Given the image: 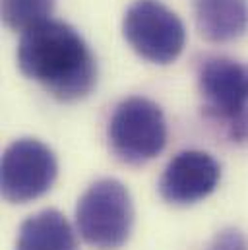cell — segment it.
Segmentation results:
<instances>
[{
    "label": "cell",
    "mask_w": 248,
    "mask_h": 250,
    "mask_svg": "<svg viewBox=\"0 0 248 250\" xmlns=\"http://www.w3.org/2000/svg\"><path fill=\"white\" fill-rule=\"evenodd\" d=\"M18 66L61 101L83 99L97 83V62L83 37L53 18L21 31Z\"/></svg>",
    "instance_id": "6da1fadb"
},
{
    "label": "cell",
    "mask_w": 248,
    "mask_h": 250,
    "mask_svg": "<svg viewBox=\"0 0 248 250\" xmlns=\"http://www.w3.org/2000/svg\"><path fill=\"white\" fill-rule=\"evenodd\" d=\"M82 239L97 250H117L128 241L134 225V206L121 181L101 179L83 192L76 208Z\"/></svg>",
    "instance_id": "7a4b0ae2"
},
{
    "label": "cell",
    "mask_w": 248,
    "mask_h": 250,
    "mask_svg": "<svg viewBox=\"0 0 248 250\" xmlns=\"http://www.w3.org/2000/svg\"><path fill=\"white\" fill-rule=\"evenodd\" d=\"M206 113L223 125L233 142L248 140V64L233 59H209L200 72Z\"/></svg>",
    "instance_id": "3957f363"
},
{
    "label": "cell",
    "mask_w": 248,
    "mask_h": 250,
    "mask_svg": "<svg viewBox=\"0 0 248 250\" xmlns=\"http://www.w3.org/2000/svg\"><path fill=\"white\" fill-rule=\"evenodd\" d=\"M107 136L111 149L121 161L142 165L165 149L167 121L151 99L128 97L115 109Z\"/></svg>",
    "instance_id": "277c9868"
},
{
    "label": "cell",
    "mask_w": 248,
    "mask_h": 250,
    "mask_svg": "<svg viewBox=\"0 0 248 250\" xmlns=\"http://www.w3.org/2000/svg\"><path fill=\"white\" fill-rule=\"evenodd\" d=\"M130 47L145 61L169 64L185 49L186 31L181 18L159 0H136L123 20Z\"/></svg>",
    "instance_id": "5b68a950"
},
{
    "label": "cell",
    "mask_w": 248,
    "mask_h": 250,
    "mask_svg": "<svg viewBox=\"0 0 248 250\" xmlns=\"http://www.w3.org/2000/svg\"><path fill=\"white\" fill-rule=\"evenodd\" d=\"M57 175V157L49 146L33 138L16 140L2 155V196L12 204L31 202L53 187Z\"/></svg>",
    "instance_id": "8992f818"
},
{
    "label": "cell",
    "mask_w": 248,
    "mask_h": 250,
    "mask_svg": "<svg viewBox=\"0 0 248 250\" xmlns=\"http://www.w3.org/2000/svg\"><path fill=\"white\" fill-rule=\"evenodd\" d=\"M221 167L206 151L186 149L177 153L159 179V194L169 204H194L207 198L219 185Z\"/></svg>",
    "instance_id": "52a82bcc"
},
{
    "label": "cell",
    "mask_w": 248,
    "mask_h": 250,
    "mask_svg": "<svg viewBox=\"0 0 248 250\" xmlns=\"http://www.w3.org/2000/svg\"><path fill=\"white\" fill-rule=\"evenodd\" d=\"M194 16L200 33L211 43H227L248 29L247 0H196Z\"/></svg>",
    "instance_id": "ba28073f"
},
{
    "label": "cell",
    "mask_w": 248,
    "mask_h": 250,
    "mask_svg": "<svg viewBox=\"0 0 248 250\" xmlns=\"http://www.w3.org/2000/svg\"><path fill=\"white\" fill-rule=\"evenodd\" d=\"M16 250H78V243L61 211L43 209L21 223Z\"/></svg>",
    "instance_id": "9c48e42d"
},
{
    "label": "cell",
    "mask_w": 248,
    "mask_h": 250,
    "mask_svg": "<svg viewBox=\"0 0 248 250\" xmlns=\"http://www.w3.org/2000/svg\"><path fill=\"white\" fill-rule=\"evenodd\" d=\"M55 0H2V20L16 31H25L51 18Z\"/></svg>",
    "instance_id": "30bf717a"
},
{
    "label": "cell",
    "mask_w": 248,
    "mask_h": 250,
    "mask_svg": "<svg viewBox=\"0 0 248 250\" xmlns=\"http://www.w3.org/2000/svg\"><path fill=\"white\" fill-rule=\"evenodd\" d=\"M206 250H248V239L239 229H223Z\"/></svg>",
    "instance_id": "8fae6325"
}]
</instances>
